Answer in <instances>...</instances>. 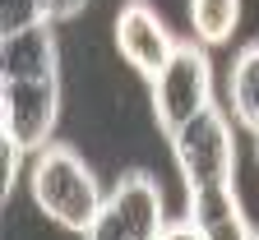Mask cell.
<instances>
[{
	"instance_id": "obj_12",
	"label": "cell",
	"mask_w": 259,
	"mask_h": 240,
	"mask_svg": "<svg viewBox=\"0 0 259 240\" xmlns=\"http://www.w3.org/2000/svg\"><path fill=\"white\" fill-rule=\"evenodd\" d=\"M0 157H5V180H0V194H10L14 180H19V157H23V148L10 139V134H0Z\"/></svg>"
},
{
	"instance_id": "obj_7",
	"label": "cell",
	"mask_w": 259,
	"mask_h": 240,
	"mask_svg": "<svg viewBox=\"0 0 259 240\" xmlns=\"http://www.w3.org/2000/svg\"><path fill=\"white\" fill-rule=\"evenodd\" d=\"M0 79H60V37L51 19L0 37Z\"/></svg>"
},
{
	"instance_id": "obj_4",
	"label": "cell",
	"mask_w": 259,
	"mask_h": 240,
	"mask_svg": "<svg viewBox=\"0 0 259 240\" xmlns=\"http://www.w3.org/2000/svg\"><path fill=\"white\" fill-rule=\"evenodd\" d=\"M162 226H167L162 185L148 171H125L107 189V203L97 213V222L83 231V240H157Z\"/></svg>"
},
{
	"instance_id": "obj_17",
	"label": "cell",
	"mask_w": 259,
	"mask_h": 240,
	"mask_svg": "<svg viewBox=\"0 0 259 240\" xmlns=\"http://www.w3.org/2000/svg\"><path fill=\"white\" fill-rule=\"evenodd\" d=\"M250 240H259V231H254V235H250Z\"/></svg>"
},
{
	"instance_id": "obj_3",
	"label": "cell",
	"mask_w": 259,
	"mask_h": 240,
	"mask_svg": "<svg viewBox=\"0 0 259 240\" xmlns=\"http://www.w3.org/2000/svg\"><path fill=\"white\" fill-rule=\"evenodd\" d=\"M153 97V116L162 125V134H171L181 125H190L204 107H213V60L204 42H176L171 65L148 83Z\"/></svg>"
},
{
	"instance_id": "obj_14",
	"label": "cell",
	"mask_w": 259,
	"mask_h": 240,
	"mask_svg": "<svg viewBox=\"0 0 259 240\" xmlns=\"http://www.w3.org/2000/svg\"><path fill=\"white\" fill-rule=\"evenodd\" d=\"M83 5H88V0H56V5H51V23H60V19H74Z\"/></svg>"
},
{
	"instance_id": "obj_5",
	"label": "cell",
	"mask_w": 259,
	"mask_h": 240,
	"mask_svg": "<svg viewBox=\"0 0 259 240\" xmlns=\"http://www.w3.org/2000/svg\"><path fill=\"white\" fill-rule=\"evenodd\" d=\"M60 120V79H0V134L42 153Z\"/></svg>"
},
{
	"instance_id": "obj_10",
	"label": "cell",
	"mask_w": 259,
	"mask_h": 240,
	"mask_svg": "<svg viewBox=\"0 0 259 240\" xmlns=\"http://www.w3.org/2000/svg\"><path fill=\"white\" fill-rule=\"evenodd\" d=\"M185 10H190L194 42H204V46L232 42V32L241 23V0H190Z\"/></svg>"
},
{
	"instance_id": "obj_9",
	"label": "cell",
	"mask_w": 259,
	"mask_h": 240,
	"mask_svg": "<svg viewBox=\"0 0 259 240\" xmlns=\"http://www.w3.org/2000/svg\"><path fill=\"white\" fill-rule=\"evenodd\" d=\"M227 102H232V120L241 129H259V42H245L232 60L227 74Z\"/></svg>"
},
{
	"instance_id": "obj_11",
	"label": "cell",
	"mask_w": 259,
	"mask_h": 240,
	"mask_svg": "<svg viewBox=\"0 0 259 240\" xmlns=\"http://www.w3.org/2000/svg\"><path fill=\"white\" fill-rule=\"evenodd\" d=\"M0 14H5V23H0V37L23 32V28H32V23H42V19H47L42 0H0Z\"/></svg>"
},
{
	"instance_id": "obj_6",
	"label": "cell",
	"mask_w": 259,
	"mask_h": 240,
	"mask_svg": "<svg viewBox=\"0 0 259 240\" xmlns=\"http://www.w3.org/2000/svg\"><path fill=\"white\" fill-rule=\"evenodd\" d=\"M111 37H116L120 60H125L139 79H148V83H153V79L171 65L176 42H181L176 32L157 19V10L148 5V0H125V5H120V14H116Z\"/></svg>"
},
{
	"instance_id": "obj_1",
	"label": "cell",
	"mask_w": 259,
	"mask_h": 240,
	"mask_svg": "<svg viewBox=\"0 0 259 240\" xmlns=\"http://www.w3.org/2000/svg\"><path fill=\"white\" fill-rule=\"evenodd\" d=\"M28 189H32V203L65 231H88L97 222L107 203V189L97 185L93 166L70 148V143H47L37 157H32V171H28Z\"/></svg>"
},
{
	"instance_id": "obj_13",
	"label": "cell",
	"mask_w": 259,
	"mask_h": 240,
	"mask_svg": "<svg viewBox=\"0 0 259 240\" xmlns=\"http://www.w3.org/2000/svg\"><path fill=\"white\" fill-rule=\"evenodd\" d=\"M157 240H208V235L194 226L190 217H181V222H167V226H162V231H157Z\"/></svg>"
},
{
	"instance_id": "obj_2",
	"label": "cell",
	"mask_w": 259,
	"mask_h": 240,
	"mask_svg": "<svg viewBox=\"0 0 259 240\" xmlns=\"http://www.w3.org/2000/svg\"><path fill=\"white\" fill-rule=\"evenodd\" d=\"M171 153H176V166H181L185 194L236 180V134H232V120H227V111L218 102L171 134Z\"/></svg>"
},
{
	"instance_id": "obj_15",
	"label": "cell",
	"mask_w": 259,
	"mask_h": 240,
	"mask_svg": "<svg viewBox=\"0 0 259 240\" xmlns=\"http://www.w3.org/2000/svg\"><path fill=\"white\" fill-rule=\"evenodd\" d=\"M254 166H259V129H254Z\"/></svg>"
},
{
	"instance_id": "obj_8",
	"label": "cell",
	"mask_w": 259,
	"mask_h": 240,
	"mask_svg": "<svg viewBox=\"0 0 259 240\" xmlns=\"http://www.w3.org/2000/svg\"><path fill=\"white\" fill-rule=\"evenodd\" d=\"M185 217L208 240H250L254 235V226H250V217L241 208L236 180H222V185H208V189H190L185 194Z\"/></svg>"
},
{
	"instance_id": "obj_16",
	"label": "cell",
	"mask_w": 259,
	"mask_h": 240,
	"mask_svg": "<svg viewBox=\"0 0 259 240\" xmlns=\"http://www.w3.org/2000/svg\"><path fill=\"white\" fill-rule=\"evenodd\" d=\"M51 5H56V0H42V10H47V19H51Z\"/></svg>"
}]
</instances>
